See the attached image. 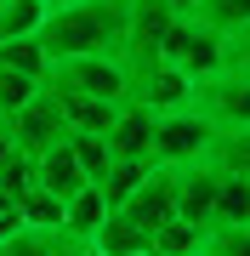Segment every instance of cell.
<instances>
[{"mask_svg": "<svg viewBox=\"0 0 250 256\" xmlns=\"http://www.w3.org/2000/svg\"><path fill=\"white\" fill-rule=\"evenodd\" d=\"M239 222H250V171H233V165H222L211 228H239Z\"/></svg>", "mask_w": 250, "mask_h": 256, "instance_id": "cell-13", "label": "cell"}, {"mask_svg": "<svg viewBox=\"0 0 250 256\" xmlns=\"http://www.w3.org/2000/svg\"><path fill=\"white\" fill-rule=\"evenodd\" d=\"M34 188V154H23V148H11L6 160H0V194H6L11 205L23 200V194Z\"/></svg>", "mask_w": 250, "mask_h": 256, "instance_id": "cell-24", "label": "cell"}, {"mask_svg": "<svg viewBox=\"0 0 250 256\" xmlns=\"http://www.w3.org/2000/svg\"><path fill=\"white\" fill-rule=\"evenodd\" d=\"M114 210H125V216L154 239L159 222H171V216H176V165H154V171L137 182V194H131L125 205H114Z\"/></svg>", "mask_w": 250, "mask_h": 256, "instance_id": "cell-8", "label": "cell"}, {"mask_svg": "<svg viewBox=\"0 0 250 256\" xmlns=\"http://www.w3.org/2000/svg\"><path fill=\"white\" fill-rule=\"evenodd\" d=\"M216 137H222V131H216L194 102H188V108H171V114H154V160L159 165H199V160H211Z\"/></svg>", "mask_w": 250, "mask_h": 256, "instance_id": "cell-5", "label": "cell"}, {"mask_svg": "<svg viewBox=\"0 0 250 256\" xmlns=\"http://www.w3.org/2000/svg\"><path fill=\"white\" fill-rule=\"evenodd\" d=\"M194 108L211 120L222 137H228V131H250V63L233 57L228 68L194 80Z\"/></svg>", "mask_w": 250, "mask_h": 256, "instance_id": "cell-4", "label": "cell"}, {"mask_svg": "<svg viewBox=\"0 0 250 256\" xmlns=\"http://www.w3.org/2000/svg\"><path fill=\"white\" fill-rule=\"evenodd\" d=\"M6 205H11V200H6V194H0V210H6Z\"/></svg>", "mask_w": 250, "mask_h": 256, "instance_id": "cell-29", "label": "cell"}, {"mask_svg": "<svg viewBox=\"0 0 250 256\" xmlns=\"http://www.w3.org/2000/svg\"><path fill=\"white\" fill-rule=\"evenodd\" d=\"M51 0H0V40H17V34H40Z\"/></svg>", "mask_w": 250, "mask_h": 256, "instance_id": "cell-19", "label": "cell"}, {"mask_svg": "<svg viewBox=\"0 0 250 256\" xmlns=\"http://www.w3.org/2000/svg\"><path fill=\"white\" fill-rule=\"evenodd\" d=\"M205 256H250V222H239V228H211L205 234Z\"/></svg>", "mask_w": 250, "mask_h": 256, "instance_id": "cell-25", "label": "cell"}, {"mask_svg": "<svg viewBox=\"0 0 250 256\" xmlns=\"http://www.w3.org/2000/svg\"><path fill=\"white\" fill-rule=\"evenodd\" d=\"M6 126H11V137H17V148H23V154H40V148H51V142H63V137H68L63 102H57V92H51V86H40V92L28 97L23 108L6 120Z\"/></svg>", "mask_w": 250, "mask_h": 256, "instance_id": "cell-7", "label": "cell"}, {"mask_svg": "<svg viewBox=\"0 0 250 256\" xmlns=\"http://www.w3.org/2000/svg\"><path fill=\"white\" fill-rule=\"evenodd\" d=\"M131 256H165V250H131Z\"/></svg>", "mask_w": 250, "mask_h": 256, "instance_id": "cell-28", "label": "cell"}, {"mask_svg": "<svg viewBox=\"0 0 250 256\" xmlns=\"http://www.w3.org/2000/svg\"><path fill=\"white\" fill-rule=\"evenodd\" d=\"M57 102H63L68 131H108L114 114H120V102H108V97H85V92H57Z\"/></svg>", "mask_w": 250, "mask_h": 256, "instance_id": "cell-14", "label": "cell"}, {"mask_svg": "<svg viewBox=\"0 0 250 256\" xmlns=\"http://www.w3.org/2000/svg\"><path fill=\"white\" fill-rule=\"evenodd\" d=\"M131 102H142V108H154V114L188 108V102H194V74H182L176 63H165V57L137 63L131 68Z\"/></svg>", "mask_w": 250, "mask_h": 256, "instance_id": "cell-6", "label": "cell"}, {"mask_svg": "<svg viewBox=\"0 0 250 256\" xmlns=\"http://www.w3.org/2000/svg\"><path fill=\"white\" fill-rule=\"evenodd\" d=\"M154 165H159V160H148V154H142V160H114V165H108V176H102L97 188L108 194V205H125L131 194H137V182L154 171Z\"/></svg>", "mask_w": 250, "mask_h": 256, "instance_id": "cell-21", "label": "cell"}, {"mask_svg": "<svg viewBox=\"0 0 250 256\" xmlns=\"http://www.w3.org/2000/svg\"><path fill=\"white\" fill-rule=\"evenodd\" d=\"M40 86H46V80H34V74H23V68H6V63H0V120H11L28 97L40 92Z\"/></svg>", "mask_w": 250, "mask_h": 256, "instance_id": "cell-23", "label": "cell"}, {"mask_svg": "<svg viewBox=\"0 0 250 256\" xmlns=\"http://www.w3.org/2000/svg\"><path fill=\"white\" fill-rule=\"evenodd\" d=\"M46 86H51V92H85V97L125 102V97H131V63H125V57H108V52H74V57H51Z\"/></svg>", "mask_w": 250, "mask_h": 256, "instance_id": "cell-2", "label": "cell"}, {"mask_svg": "<svg viewBox=\"0 0 250 256\" xmlns=\"http://www.w3.org/2000/svg\"><path fill=\"white\" fill-rule=\"evenodd\" d=\"M171 23H176V12L165 6V0H131V34H125V63L137 68V63H154L159 46H165V34H171Z\"/></svg>", "mask_w": 250, "mask_h": 256, "instance_id": "cell-9", "label": "cell"}, {"mask_svg": "<svg viewBox=\"0 0 250 256\" xmlns=\"http://www.w3.org/2000/svg\"><path fill=\"white\" fill-rule=\"evenodd\" d=\"M0 63H6V68H23V74H34V80H46L51 52L40 46V34H17V40H0Z\"/></svg>", "mask_w": 250, "mask_h": 256, "instance_id": "cell-20", "label": "cell"}, {"mask_svg": "<svg viewBox=\"0 0 250 256\" xmlns=\"http://www.w3.org/2000/svg\"><path fill=\"white\" fill-rule=\"evenodd\" d=\"M194 256H205V250H194Z\"/></svg>", "mask_w": 250, "mask_h": 256, "instance_id": "cell-30", "label": "cell"}, {"mask_svg": "<svg viewBox=\"0 0 250 256\" xmlns=\"http://www.w3.org/2000/svg\"><path fill=\"white\" fill-rule=\"evenodd\" d=\"M34 182H40V188H51V194H63V200H68V194H80L85 182H91V176L80 171L74 148H68V137H63V142H51V148H40V154H34Z\"/></svg>", "mask_w": 250, "mask_h": 256, "instance_id": "cell-11", "label": "cell"}, {"mask_svg": "<svg viewBox=\"0 0 250 256\" xmlns=\"http://www.w3.org/2000/svg\"><path fill=\"white\" fill-rule=\"evenodd\" d=\"M194 18H205L211 28H222L228 40H245L250 34V0H199Z\"/></svg>", "mask_w": 250, "mask_h": 256, "instance_id": "cell-18", "label": "cell"}, {"mask_svg": "<svg viewBox=\"0 0 250 256\" xmlns=\"http://www.w3.org/2000/svg\"><path fill=\"white\" fill-rule=\"evenodd\" d=\"M68 148H74V160H80V171L91 176V182H102L108 176V165H114V148L102 131H68Z\"/></svg>", "mask_w": 250, "mask_h": 256, "instance_id": "cell-22", "label": "cell"}, {"mask_svg": "<svg viewBox=\"0 0 250 256\" xmlns=\"http://www.w3.org/2000/svg\"><path fill=\"white\" fill-rule=\"evenodd\" d=\"M108 194H102L97 182H85L80 194H68V210H63V234H74V239H97V228L108 222Z\"/></svg>", "mask_w": 250, "mask_h": 256, "instance_id": "cell-12", "label": "cell"}, {"mask_svg": "<svg viewBox=\"0 0 250 256\" xmlns=\"http://www.w3.org/2000/svg\"><path fill=\"white\" fill-rule=\"evenodd\" d=\"M125 34H131V0H51L46 23H40V46L51 57H74V52L125 57Z\"/></svg>", "mask_w": 250, "mask_h": 256, "instance_id": "cell-1", "label": "cell"}, {"mask_svg": "<svg viewBox=\"0 0 250 256\" xmlns=\"http://www.w3.org/2000/svg\"><path fill=\"white\" fill-rule=\"evenodd\" d=\"M165 6H171V12H194L199 0H165Z\"/></svg>", "mask_w": 250, "mask_h": 256, "instance_id": "cell-27", "label": "cell"}, {"mask_svg": "<svg viewBox=\"0 0 250 256\" xmlns=\"http://www.w3.org/2000/svg\"><path fill=\"white\" fill-rule=\"evenodd\" d=\"M159 57L165 63H176L182 74H194V80H205V74L228 68L233 63V40L222 34V28H211L205 18H194V12H176L165 46H159Z\"/></svg>", "mask_w": 250, "mask_h": 256, "instance_id": "cell-3", "label": "cell"}, {"mask_svg": "<svg viewBox=\"0 0 250 256\" xmlns=\"http://www.w3.org/2000/svg\"><path fill=\"white\" fill-rule=\"evenodd\" d=\"M91 245H97L102 256H131V250H148V234H142L137 222L125 216V210H108V222L97 228Z\"/></svg>", "mask_w": 250, "mask_h": 256, "instance_id": "cell-15", "label": "cell"}, {"mask_svg": "<svg viewBox=\"0 0 250 256\" xmlns=\"http://www.w3.org/2000/svg\"><path fill=\"white\" fill-rule=\"evenodd\" d=\"M17 210H23V228H40V234H51V228H63V210H68V200L34 182V188H28L23 200H17Z\"/></svg>", "mask_w": 250, "mask_h": 256, "instance_id": "cell-17", "label": "cell"}, {"mask_svg": "<svg viewBox=\"0 0 250 256\" xmlns=\"http://www.w3.org/2000/svg\"><path fill=\"white\" fill-rule=\"evenodd\" d=\"M205 234H211V228H199V222H188V216H171V222H159V228H154L148 250H165V256H194V250H205Z\"/></svg>", "mask_w": 250, "mask_h": 256, "instance_id": "cell-16", "label": "cell"}, {"mask_svg": "<svg viewBox=\"0 0 250 256\" xmlns=\"http://www.w3.org/2000/svg\"><path fill=\"white\" fill-rule=\"evenodd\" d=\"M114 148V160H142L148 154L154 160V108H142V102H120V114H114V126L102 131Z\"/></svg>", "mask_w": 250, "mask_h": 256, "instance_id": "cell-10", "label": "cell"}, {"mask_svg": "<svg viewBox=\"0 0 250 256\" xmlns=\"http://www.w3.org/2000/svg\"><path fill=\"white\" fill-rule=\"evenodd\" d=\"M11 148H17V137H11V126H6V120H0V160H6Z\"/></svg>", "mask_w": 250, "mask_h": 256, "instance_id": "cell-26", "label": "cell"}]
</instances>
